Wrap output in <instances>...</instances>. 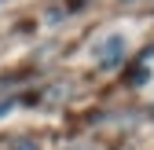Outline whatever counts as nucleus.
Here are the masks:
<instances>
[{
  "instance_id": "f257e3e1",
  "label": "nucleus",
  "mask_w": 154,
  "mask_h": 150,
  "mask_svg": "<svg viewBox=\"0 0 154 150\" xmlns=\"http://www.w3.org/2000/svg\"><path fill=\"white\" fill-rule=\"evenodd\" d=\"M121 51H125V40H121V37H110V48L103 44V59H99V62H103V66H114V62L121 59Z\"/></svg>"
}]
</instances>
